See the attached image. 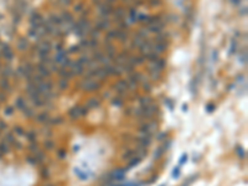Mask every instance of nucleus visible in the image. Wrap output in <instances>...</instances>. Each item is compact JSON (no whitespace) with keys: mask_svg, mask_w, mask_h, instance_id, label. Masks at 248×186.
<instances>
[{"mask_svg":"<svg viewBox=\"0 0 248 186\" xmlns=\"http://www.w3.org/2000/svg\"><path fill=\"white\" fill-rule=\"evenodd\" d=\"M9 151V146H8V140H3L0 143V154H5Z\"/></svg>","mask_w":248,"mask_h":186,"instance_id":"nucleus-1","label":"nucleus"},{"mask_svg":"<svg viewBox=\"0 0 248 186\" xmlns=\"http://www.w3.org/2000/svg\"><path fill=\"white\" fill-rule=\"evenodd\" d=\"M47 118H48V114H47V113H41V114L37 117V120L41 122V123H45V120H47Z\"/></svg>","mask_w":248,"mask_h":186,"instance_id":"nucleus-2","label":"nucleus"},{"mask_svg":"<svg viewBox=\"0 0 248 186\" xmlns=\"http://www.w3.org/2000/svg\"><path fill=\"white\" fill-rule=\"evenodd\" d=\"M186 160H188V155H182V157H181V159H180V165H182V164H185V161Z\"/></svg>","mask_w":248,"mask_h":186,"instance_id":"nucleus-3","label":"nucleus"},{"mask_svg":"<svg viewBox=\"0 0 248 186\" xmlns=\"http://www.w3.org/2000/svg\"><path fill=\"white\" fill-rule=\"evenodd\" d=\"M27 138H29L30 140H35V138H36V134L31 132V133H29V134H27Z\"/></svg>","mask_w":248,"mask_h":186,"instance_id":"nucleus-4","label":"nucleus"},{"mask_svg":"<svg viewBox=\"0 0 248 186\" xmlns=\"http://www.w3.org/2000/svg\"><path fill=\"white\" fill-rule=\"evenodd\" d=\"M179 175H180V170H179V168H176V169L174 170V172H172V176L176 179V177H179Z\"/></svg>","mask_w":248,"mask_h":186,"instance_id":"nucleus-5","label":"nucleus"},{"mask_svg":"<svg viewBox=\"0 0 248 186\" xmlns=\"http://www.w3.org/2000/svg\"><path fill=\"white\" fill-rule=\"evenodd\" d=\"M15 132H16L19 135H22V134H24V130H22L21 128H19V127H16V128H15Z\"/></svg>","mask_w":248,"mask_h":186,"instance_id":"nucleus-6","label":"nucleus"},{"mask_svg":"<svg viewBox=\"0 0 248 186\" xmlns=\"http://www.w3.org/2000/svg\"><path fill=\"white\" fill-rule=\"evenodd\" d=\"M133 154H134L133 151H128V154H126V155H123V158H124V159H128V158H130V157H132V155H133Z\"/></svg>","mask_w":248,"mask_h":186,"instance_id":"nucleus-7","label":"nucleus"},{"mask_svg":"<svg viewBox=\"0 0 248 186\" xmlns=\"http://www.w3.org/2000/svg\"><path fill=\"white\" fill-rule=\"evenodd\" d=\"M52 141H46V148H48V149H51L52 146H53V144H51Z\"/></svg>","mask_w":248,"mask_h":186,"instance_id":"nucleus-8","label":"nucleus"},{"mask_svg":"<svg viewBox=\"0 0 248 186\" xmlns=\"http://www.w3.org/2000/svg\"><path fill=\"white\" fill-rule=\"evenodd\" d=\"M0 155H2V154H0Z\"/></svg>","mask_w":248,"mask_h":186,"instance_id":"nucleus-9","label":"nucleus"}]
</instances>
